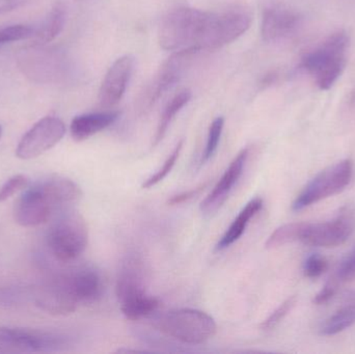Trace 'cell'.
Wrapping results in <instances>:
<instances>
[{
	"mask_svg": "<svg viewBox=\"0 0 355 354\" xmlns=\"http://www.w3.org/2000/svg\"><path fill=\"white\" fill-rule=\"evenodd\" d=\"M158 42L168 51H202L219 49L230 42L227 19L223 12L193 8H178L162 19Z\"/></svg>",
	"mask_w": 355,
	"mask_h": 354,
	"instance_id": "cell-1",
	"label": "cell"
},
{
	"mask_svg": "<svg viewBox=\"0 0 355 354\" xmlns=\"http://www.w3.org/2000/svg\"><path fill=\"white\" fill-rule=\"evenodd\" d=\"M349 39L344 31L329 35L320 46L308 52L300 62V69L314 79L322 91L331 89L341 77L346 66Z\"/></svg>",
	"mask_w": 355,
	"mask_h": 354,
	"instance_id": "cell-2",
	"label": "cell"
},
{
	"mask_svg": "<svg viewBox=\"0 0 355 354\" xmlns=\"http://www.w3.org/2000/svg\"><path fill=\"white\" fill-rule=\"evenodd\" d=\"M155 326L164 336L186 344L207 342L216 334L215 320L205 312L196 309H177L157 318Z\"/></svg>",
	"mask_w": 355,
	"mask_h": 354,
	"instance_id": "cell-3",
	"label": "cell"
},
{
	"mask_svg": "<svg viewBox=\"0 0 355 354\" xmlns=\"http://www.w3.org/2000/svg\"><path fill=\"white\" fill-rule=\"evenodd\" d=\"M47 245L52 256L62 263L78 259L89 245V228L83 216L74 211L64 214L50 228Z\"/></svg>",
	"mask_w": 355,
	"mask_h": 354,
	"instance_id": "cell-4",
	"label": "cell"
},
{
	"mask_svg": "<svg viewBox=\"0 0 355 354\" xmlns=\"http://www.w3.org/2000/svg\"><path fill=\"white\" fill-rule=\"evenodd\" d=\"M354 177V162L344 159L325 168L306 185L292 204L293 211H302L314 204L343 191Z\"/></svg>",
	"mask_w": 355,
	"mask_h": 354,
	"instance_id": "cell-5",
	"label": "cell"
},
{
	"mask_svg": "<svg viewBox=\"0 0 355 354\" xmlns=\"http://www.w3.org/2000/svg\"><path fill=\"white\" fill-rule=\"evenodd\" d=\"M19 69L37 83H56L64 78L68 70L67 58L60 50L31 45L18 55Z\"/></svg>",
	"mask_w": 355,
	"mask_h": 354,
	"instance_id": "cell-6",
	"label": "cell"
},
{
	"mask_svg": "<svg viewBox=\"0 0 355 354\" xmlns=\"http://www.w3.org/2000/svg\"><path fill=\"white\" fill-rule=\"evenodd\" d=\"M354 231L355 216L347 211L327 222H295V242L309 247H337L345 243Z\"/></svg>",
	"mask_w": 355,
	"mask_h": 354,
	"instance_id": "cell-7",
	"label": "cell"
},
{
	"mask_svg": "<svg viewBox=\"0 0 355 354\" xmlns=\"http://www.w3.org/2000/svg\"><path fill=\"white\" fill-rule=\"evenodd\" d=\"M68 345V339L53 333L27 328H0L2 353H58Z\"/></svg>",
	"mask_w": 355,
	"mask_h": 354,
	"instance_id": "cell-8",
	"label": "cell"
},
{
	"mask_svg": "<svg viewBox=\"0 0 355 354\" xmlns=\"http://www.w3.org/2000/svg\"><path fill=\"white\" fill-rule=\"evenodd\" d=\"M193 54L196 53L191 51L174 52L171 57L162 64L155 76L139 94L137 108L141 114H146L151 110V108L159 101L160 98L179 81Z\"/></svg>",
	"mask_w": 355,
	"mask_h": 354,
	"instance_id": "cell-9",
	"label": "cell"
},
{
	"mask_svg": "<svg viewBox=\"0 0 355 354\" xmlns=\"http://www.w3.org/2000/svg\"><path fill=\"white\" fill-rule=\"evenodd\" d=\"M66 134V126L56 116H46L35 123L19 141L16 156L29 160L39 157L58 145Z\"/></svg>",
	"mask_w": 355,
	"mask_h": 354,
	"instance_id": "cell-10",
	"label": "cell"
},
{
	"mask_svg": "<svg viewBox=\"0 0 355 354\" xmlns=\"http://www.w3.org/2000/svg\"><path fill=\"white\" fill-rule=\"evenodd\" d=\"M56 209H58V206L37 183L27 188L17 201L15 220L24 228H35L45 224Z\"/></svg>",
	"mask_w": 355,
	"mask_h": 354,
	"instance_id": "cell-11",
	"label": "cell"
},
{
	"mask_svg": "<svg viewBox=\"0 0 355 354\" xmlns=\"http://www.w3.org/2000/svg\"><path fill=\"white\" fill-rule=\"evenodd\" d=\"M35 303L46 313L55 316L70 315L79 306L71 289L68 274L53 278L40 289Z\"/></svg>",
	"mask_w": 355,
	"mask_h": 354,
	"instance_id": "cell-12",
	"label": "cell"
},
{
	"mask_svg": "<svg viewBox=\"0 0 355 354\" xmlns=\"http://www.w3.org/2000/svg\"><path fill=\"white\" fill-rule=\"evenodd\" d=\"M135 67V58L131 55L119 57L108 69L99 89L100 105L104 108L112 107L122 100Z\"/></svg>",
	"mask_w": 355,
	"mask_h": 354,
	"instance_id": "cell-13",
	"label": "cell"
},
{
	"mask_svg": "<svg viewBox=\"0 0 355 354\" xmlns=\"http://www.w3.org/2000/svg\"><path fill=\"white\" fill-rule=\"evenodd\" d=\"M250 156V149L245 148L237 154L229 168L223 172L218 182L213 187L208 197L202 202L200 210L205 214H212L216 212L223 205L230 193L233 191L236 183L241 178L245 168L246 161Z\"/></svg>",
	"mask_w": 355,
	"mask_h": 354,
	"instance_id": "cell-14",
	"label": "cell"
},
{
	"mask_svg": "<svg viewBox=\"0 0 355 354\" xmlns=\"http://www.w3.org/2000/svg\"><path fill=\"white\" fill-rule=\"evenodd\" d=\"M300 15L285 6H271L263 12L261 33L268 43L281 41L295 33L300 24Z\"/></svg>",
	"mask_w": 355,
	"mask_h": 354,
	"instance_id": "cell-15",
	"label": "cell"
},
{
	"mask_svg": "<svg viewBox=\"0 0 355 354\" xmlns=\"http://www.w3.org/2000/svg\"><path fill=\"white\" fill-rule=\"evenodd\" d=\"M68 274L71 289L79 305H89L101 299L103 282L97 270L83 267Z\"/></svg>",
	"mask_w": 355,
	"mask_h": 354,
	"instance_id": "cell-16",
	"label": "cell"
},
{
	"mask_svg": "<svg viewBox=\"0 0 355 354\" xmlns=\"http://www.w3.org/2000/svg\"><path fill=\"white\" fill-rule=\"evenodd\" d=\"M120 303L147 294L145 269L139 260L129 259L123 265L116 286Z\"/></svg>",
	"mask_w": 355,
	"mask_h": 354,
	"instance_id": "cell-17",
	"label": "cell"
},
{
	"mask_svg": "<svg viewBox=\"0 0 355 354\" xmlns=\"http://www.w3.org/2000/svg\"><path fill=\"white\" fill-rule=\"evenodd\" d=\"M119 118L118 112H100L75 116L71 123V136L74 141H83L112 126Z\"/></svg>",
	"mask_w": 355,
	"mask_h": 354,
	"instance_id": "cell-18",
	"label": "cell"
},
{
	"mask_svg": "<svg viewBox=\"0 0 355 354\" xmlns=\"http://www.w3.org/2000/svg\"><path fill=\"white\" fill-rule=\"evenodd\" d=\"M354 280H355V249L342 260L335 274L331 276L329 282L321 289L320 292L315 297L314 303L318 306L329 303L335 297L340 287Z\"/></svg>",
	"mask_w": 355,
	"mask_h": 354,
	"instance_id": "cell-19",
	"label": "cell"
},
{
	"mask_svg": "<svg viewBox=\"0 0 355 354\" xmlns=\"http://www.w3.org/2000/svg\"><path fill=\"white\" fill-rule=\"evenodd\" d=\"M67 21V8L62 2H56L45 20L31 37L33 46H45L60 35Z\"/></svg>",
	"mask_w": 355,
	"mask_h": 354,
	"instance_id": "cell-20",
	"label": "cell"
},
{
	"mask_svg": "<svg viewBox=\"0 0 355 354\" xmlns=\"http://www.w3.org/2000/svg\"><path fill=\"white\" fill-rule=\"evenodd\" d=\"M262 208L263 200L261 197H254V199L250 200L246 204L245 207L239 212L237 218L234 220L231 226L225 231V234L217 243V251H223L234 245L243 235L250 220L262 210Z\"/></svg>",
	"mask_w": 355,
	"mask_h": 354,
	"instance_id": "cell-21",
	"label": "cell"
},
{
	"mask_svg": "<svg viewBox=\"0 0 355 354\" xmlns=\"http://www.w3.org/2000/svg\"><path fill=\"white\" fill-rule=\"evenodd\" d=\"M191 97V91L184 89V91H179L168 102L162 116H160L159 122H158L155 136H154V147L162 143L168 132V127L171 126L177 114L181 112L182 108L187 105Z\"/></svg>",
	"mask_w": 355,
	"mask_h": 354,
	"instance_id": "cell-22",
	"label": "cell"
},
{
	"mask_svg": "<svg viewBox=\"0 0 355 354\" xmlns=\"http://www.w3.org/2000/svg\"><path fill=\"white\" fill-rule=\"evenodd\" d=\"M159 306V299L147 293L121 303V310L127 319L137 321L152 315L154 312L157 311Z\"/></svg>",
	"mask_w": 355,
	"mask_h": 354,
	"instance_id": "cell-23",
	"label": "cell"
},
{
	"mask_svg": "<svg viewBox=\"0 0 355 354\" xmlns=\"http://www.w3.org/2000/svg\"><path fill=\"white\" fill-rule=\"evenodd\" d=\"M355 324V303L345 306L327 318L320 328L322 336H335Z\"/></svg>",
	"mask_w": 355,
	"mask_h": 354,
	"instance_id": "cell-24",
	"label": "cell"
},
{
	"mask_svg": "<svg viewBox=\"0 0 355 354\" xmlns=\"http://www.w3.org/2000/svg\"><path fill=\"white\" fill-rule=\"evenodd\" d=\"M183 141H180L179 143H177L176 147L173 150L172 154H171L168 159L164 161V166H162L155 174L152 175L151 177H149V178L144 182V189H150L152 188V187L156 186L158 183L162 182V181H164V179L168 176V174L172 172L174 166H176L177 160L179 159L180 154H181L182 150H183Z\"/></svg>",
	"mask_w": 355,
	"mask_h": 354,
	"instance_id": "cell-25",
	"label": "cell"
},
{
	"mask_svg": "<svg viewBox=\"0 0 355 354\" xmlns=\"http://www.w3.org/2000/svg\"><path fill=\"white\" fill-rule=\"evenodd\" d=\"M223 126H225V118L223 116H218L211 123L208 137H207L206 147H205L204 153L202 155V161H200L202 164L209 161L214 155L215 152L217 151L221 134H223Z\"/></svg>",
	"mask_w": 355,
	"mask_h": 354,
	"instance_id": "cell-26",
	"label": "cell"
},
{
	"mask_svg": "<svg viewBox=\"0 0 355 354\" xmlns=\"http://www.w3.org/2000/svg\"><path fill=\"white\" fill-rule=\"evenodd\" d=\"M35 28L28 25H10L0 28V46L12 42L22 41L31 39L35 33Z\"/></svg>",
	"mask_w": 355,
	"mask_h": 354,
	"instance_id": "cell-27",
	"label": "cell"
},
{
	"mask_svg": "<svg viewBox=\"0 0 355 354\" xmlns=\"http://www.w3.org/2000/svg\"><path fill=\"white\" fill-rule=\"evenodd\" d=\"M296 303V297H291L289 299H286L277 310L272 312L270 316H269L267 319H265L263 321V324H261V328L262 330H265V332H268V330H272L273 328H277L282 321H283L284 318L288 315V314L291 312V310L293 309L294 306Z\"/></svg>",
	"mask_w": 355,
	"mask_h": 354,
	"instance_id": "cell-28",
	"label": "cell"
},
{
	"mask_svg": "<svg viewBox=\"0 0 355 354\" xmlns=\"http://www.w3.org/2000/svg\"><path fill=\"white\" fill-rule=\"evenodd\" d=\"M29 179L24 175H16L8 179L0 188V203L8 201L12 195L28 187Z\"/></svg>",
	"mask_w": 355,
	"mask_h": 354,
	"instance_id": "cell-29",
	"label": "cell"
},
{
	"mask_svg": "<svg viewBox=\"0 0 355 354\" xmlns=\"http://www.w3.org/2000/svg\"><path fill=\"white\" fill-rule=\"evenodd\" d=\"M329 267L327 259L318 254H313L304 262V276L309 278H317L322 276Z\"/></svg>",
	"mask_w": 355,
	"mask_h": 354,
	"instance_id": "cell-30",
	"label": "cell"
},
{
	"mask_svg": "<svg viewBox=\"0 0 355 354\" xmlns=\"http://www.w3.org/2000/svg\"><path fill=\"white\" fill-rule=\"evenodd\" d=\"M26 297L24 289L19 287H1L0 288V306L14 307L20 305Z\"/></svg>",
	"mask_w": 355,
	"mask_h": 354,
	"instance_id": "cell-31",
	"label": "cell"
},
{
	"mask_svg": "<svg viewBox=\"0 0 355 354\" xmlns=\"http://www.w3.org/2000/svg\"><path fill=\"white\" fill-rule=\"evenodd\" d=\"M209 182L202 183V184L196 186V188L189 189L187 191H183V193H178L176 195H173L171 199H168V204L170 206L181 205V204L187 203L190 200L194 199L198 197V195L205 191L208 186Z\"/></svg>",
	"mask_w": 355,
	"mask_h": 354,
	"instance_id": "cell-32",
	"label": "cell"
},
{
	"mask_svg": "<svg viewBox=\"0 0 355 354\" xmlns=\"http://www.w3.org/2000/svg\"><path fill=\"white\" fill-rule=\"evenodd\" d=\"M26 1L27 0H0V15L16 10Z\"/></svg>",
	"mask_w": 355,
	"mask_h": 354,
	"instance_id": "cell-33",
	"label": "cell"
},
{
	"mask_svg": "<svg viewBox=\"0 0 355 354\" xmlns=\"http://www.w3.org/2000/svg\"><path fill=\"white\" fill-rule=\"evenodd\" d=\"M1 135H2V127L0 126V139H1Z\"/></svg>",
	"mask_w": 355,
	"mask_h": 354,
	"instance_id": "cell-34",
	"label": "cell"
},
{
	"mask_svg": "<svg viewBox=\"0 0 355 354\" xmlns=\"http://www.w3.org/2000/svg\"><path fill=\"white\" fill-rule=\"evenodd\" d=\"M0 353H2L1 346H0Z\"/></svg>",
	"mask_w": 355,
	"mask_h": 354,
	"instance_id": "cell-35",
	"label": "cell"
}]
</instances>
